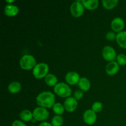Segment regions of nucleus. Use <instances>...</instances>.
<instances>
[{
	"mask_svg": "<svg viewBox=\"0 0 126 126\" xmlns=\"http://www.w3.org/2000/svg\"><path fill=\"white\" fill-rule=\"evenodd\" d=\"M55 95L49 91H44L36 97L37 104L41 107L52 108L55 104Z\"/></svg>",
	"mask_w": 126,
	"mask_h": 126,
	"instance_id": "nucleus-1",
	"label": "nucleus"
},
{
	"mask_svg": "<svg viewBox=\"0 0 126 126\" xmlns=\"http://www.w3.org/2000/svg\"><path fill=\"white\" fill-rule=\"evenodd\" d=\"M36 65V62L34 57L32 55H24L20 60V65L23 70H29L34 68Z\"/></svg>",
	"mask_w": 126,
	"mask_h": 126,
	"instance_id": "nucleus-2",
	"label": "nucleus"
},
{
	"mask_svg": "<svg viewBox=\"0 0 126 126\" xmlns=\"http://www.w3.org/2000/svg\"><path fill=\"white\" fill-rule=\"evenodd\" d=\"M54 92L62 97H69L71 94V89L69 86L63 82H59L54 86Z\"/></svg>",
	"mask_w": 126,
	"mask_h": 126,
	"instance_id": "nucleus-3",
	"label": "nucleus"
},
{
	"mask_svg": "<svg viewBox=\"0 0 126 126\" xmlns=\"http://www.w3.org/2000/svg\"><path fill=\"white\" fill-rule=\"evenodd\" d=\"M49 71V66L45 63H39L36 65L33 69V74L37 79H40L46 76Z\"/></svg>",
	"mask_w": 126,
	"mask_h": 126,
	"instance_id": "nucleus-4",
	"label": "nucleus"
},
{
	"mask_svg": "<svg viewBox=\"0 0 126 126\" xmlns=\"http://www.w3.org/2000/svg\"><path fill=\"white\" fill-rule=\"evenodd\" d=\"M49 111L44 107H39L34 108L33 112V118L36 121H44L49 116Z\"/></svg>",
	"mask_w": 126,
	"mask_h": 126,
	"instance_id": "nucleus-5",
	"label": "nucleus"
},
{
	"mask_svg": "<svg viewBox=\"0 0 126 126\" xmlns=\"http://www.w3.org/2000/svg\"><path fill=\"white\" fill-rule=\"evenodd\" d=\"M70 11L73 16L76 17H80L82 16L84 11L83 4L80 1H75L70 6Z\"/></svg>",
	"mask_w": 126,
	"mask_h": 126,
	"instance_id": "nucleus-6",
	"label": "nucleus"
},
{
	"mask_svg": "<svg viewBox=\"0 0 126 126\" xmlns=\"http://www.w3.org/2000/svg\"><path fill=\"white\" fill-rule=\"evenodd\" d=\"M103 57L108 61H114L116 57V53L114 48L110 46H106L102 49Z\"/></svg>",
	"mask_w": 126,
	"mask_h": 126,
	"instance_id": "nucleus-7",
	"label": "nucleus"
},
{
	"mask_svg": "<svg viewBox=\"0 0 126 126\" xmlns=\"http://www.w3.org/2000/svg\"><path fill=\"white\" fill-rule=\"evenodd\" d=\"M84 121L89 125H92L94 124L97 119V115L94 111L92 110H87L83 114Z\"/></svg>",
	"mask_w": 126,
	"mask_h": 126,
	"instance_id": "nucleus-8",
	"label": "nucleus"
},
{
	"mask_svg": "<svg viewBox=\"0 0 126 126\" xmlns=\"http://www.w3.org/2000/svg\"><path fill=\"white\" fill-rule=\"evenodd\" d=\"M77 100L75 97H68L64 102V107L68 111L72 112L75 111L77 108Z\"/></svg>",
	"mask_w": 126,
	"mask_h": 126,
	"instance_id": "nucleus-9",
	"label": "nucleus"
},
{
	"mask_svg": "<svg viewBox=\"0 0 126 126\" xmlns=\"http://www.w3.org/2000/svg\"><path fill=\"white\" fill-rule=\"evenodd\" d=\"M80 79L81 78H80L79 74L75 71H70V72L67 73L65 76L66 81L69 84L71 85L76 84L78 83Z\"/></svg>",
	"mask_w": 126,
	"mask_h": 126,
	"instance_id": "nucleus-10",
	"label": "nucleus"
},
{
	"mask_svg": "<svg viewBox=\"0 0 126 126\" xmlns=\"http://www.w3.org/2000/svg\"><path fill=\"white\" fill-rule=\"evenodd\" d=\"M111 28L114 32H120L124 27V22L121 17H116L112 20L111 23Z\"/></svg>",
	"mask_w": 126,
	"mask_h": 126,
	"instance_id": "nucleus-11",
	"label": "nucleus"
},
{
	"mask_svg": "<svg viewBox=\"0 0 126 126\" xmlns=\"http://www.w3.org/2000/svg\"><path fill=\"white\" fill-rule=\"evenodd\" d=\"M119 69V63L116 62L112 61L108 63L106 66V72L109 75H115Z\"/></svg>",
	"mask_w": 126,
	"mask_h": 126,
	"instance_id": "nucleus-12",
	"label": "nucleus"
},
{
	"mask_svg": "<svg viewBox=\"0 0 126 126\" xmlns=\"http://www.w3.org/2000/svg\"><path fill=\"white\" fill-rule=\"evenodd\" d=\"M18 12V8L17 6L11 4H7L4 7V14L6 16L12 17L17 15Z\"/></svg>",
	"mask_w": 126,
	"mask_h": 126,
	"instance_id": "nucleus-13",
	"label": "nucleus"
},
{
	"mask_svg": "<svg viewBox=\"0 0 126 126\" xmlns=\"http://www.w3.org/2000/svg\"><path fill=\"white\" fill-rule=\"evenodd\" d=\"M116 39L121 47L126 49V31H121L116 34Z\"/></svg>",
	"mask_w": 126,
	"mask_h": 126,
	"instance_id": "nucleus-14",
	"label": "nucleus"
},
{
	"mask_svg": "<svg viewBox=\"0 0 126 126\" xmlns=\"http://www.w3.org/2000/svg\"><path fill=\"white\" fill-rule=\"evenodd\" d=\"M78 86L82 91H87L91 87V83H90L89 80L87 78L82 77L81 78L79 81Z\"/></svg>",
	"mask_w": 126,
	"mask_h": 126,
	"instance_id": "nucleus-15",
	"label": "nucleus"
},
{
	"mask_svg": "<svg viewBox=\"0 0 126 126\" xmlns=\"http://www.w3.org/2000/svg\"><path fill=\"white\" fill-rule=\"evenodd\" d=\"M81 2H82L83 6L89 10H93L97 8L98 5V0H89V1L82 0V1H81Z\"/></svg>",
	"mask_w": 126,
	"mask_h": 126,
	"instance_id": "nucleus-16",
	"label": "nucleus"
},
{
	"mask_svg": "<svg viewBox=\"0 0 126 126\" xmlns=\"http://www.w3.org/2000/svg\"><path fill=\"white\" fill-rule=\"evenodd\" d=\"M21 89V84L18 81H12L9 84L8 91L11 93L16 94L19 92Z\"/></svg>",
	"mask_w": 126,
	"mask_h": 126,
	"instance_id": "nucleus-17",
	"label": "nucleus"
},
{
	"mask_svg": "<svg viewBox=\"0 0 126 126\" xmlns=\"http://www.w3.org/2000/svg\"><path fill=\"white\" fill-rule=\"evenodd\" d=\"M19 116L20 119L24 121H29L33 119V113H32L28 110H24L22 111L20 113Z\"/></svg>",
	"mask_w": 126,
	"mask_h": 126,
	"instance_id": "nucleus-18",
	"label": "nucleus"
},
{
	"mask_svg": "<svg viewBox=\"0 0 126 126\" xmlns=\"http://www.w3.org/2000/svg\"><path fill=\"white\" fill-rule=\"evenodd\" d=\"M45 82L48 86H55L57 82V78L54 75L51 73L47 74L45 77Z\"/></svg>",
	"mask_w": 126,
	"mask_h": 126,
	"instance_id": "nucleus-19",
	"label": "nucleus"
},
{
	"mask_svg": "<svg viewBox=\"0 0 126 126\" xmlns=\"http://www.w3.org/2000/svg\"><path fill=\"white\" fill-rule=\"evenodd\" d=\"M118 0H103L102 4L103 6L108 9H111L115 7L118 4Z\"/></svg>",
	"mask_w": 126,
	"mask_h": 126,
	"instance_id": "nucleus-20",
	"label": "nucleus"
},
{
	"mask_svg": "<svg viewBox=\"0 0 126 126\" xmlns=\"http://www.w3.org/2000/svg\"><path fill=\"white\" fill-rule=\"evenodd\" d=\"M63 123V119L60 115L54 116L52 119L51 124L52 126H62Z\"/></svg>",
	"mask_w": 126,
	"mask_h": 126,
	"instance_id": "nucleus-21",
	"label": "nucleus"
},
{
	"mask_svg": "<svg viewBox=\"0 0 126 126\" xmlns=\"http://www.w3.org/2000/svg\"><path fill=\"white\" fill-rule=\"evenodd\" d=\"M64 108L65 107L62 105L60 103H56L53 106L52 109L54 113L57 115H61L64 112Z\"/></svg>",
	"mask_w": 126,
	"mask_h": 126,
	"instance_id": "nucleus-22",
	"label": "nucleus"
},
{
	"mask_svg": "<svg viewBox=\"0 0 126 126\" xmlns=\"http://www.w3.org/2000/svg\"><path fill=\"white\" fill-rule=\"evenodd\" d=\"M117 62L121 65H126V55L125 54H120L116 57Z\"/></svg>",
	"mask_w": 126,
	"mask_h": 126,
	"instance_id": "nucleus-23",
	"label": "nucleus"
},
{
	"mask_svg": "<svg viewBox=\"0 0 126 126\" xmlns=\"http://www.w3.org/2000/svg\"><path fill=\"white\" fill-rule=\"evenodd\" d=\"M103 105L100 102H95L92 104V110L95 112H100L102 111Z\"/></svg>",
	"mask_w": 126,
	"mask_h": 126,
	"instance_id": "nucleus-24",
	"label": "nucleus"
},
{
	"mask_svg": "<svg viewBox=\"0 0 126 126\" xmlns=\"http://www.w3.org/2000/svg\"><path fill=\"white\" fill-rule=\"evenodd\" d=\"M116 37V34L113 32H109L107 33L106 34V38H107V39L110 41H113L114 40V39Z\"/></svg>",
	"mask_w": 126,
	"mask_h": 126,
	"instance_id": "nucleus-25",
	"label": "nucleus"
},
{
	"mask_svg": "<svg viewBox=\"0 0 126 126\" xmlns=\"http://www.w3.org/2000/svg\"><path fill=\"white\" fill-rule=\"evenodd\" d=\"M83 96V92L81 90H77L74 93V97L76 98V100H79Z\"/></svg>",
	"mask_w": 126,
	"mask_h": 126,
	"instance_id": "nucleus-26",
	"label": "nucleus"
},
{
	"mask_svg": "<svg viewBox=\"0 0 126 126\" xmlns=\"http://www.w3.org/2000/svg\"><path fill=\"white\" fill-rule=\"evenodd\" d=\"M12 126H27L25 123L19 120H16L12 123Z\"/></svg>",
	"mask_w": 126,
	"mask_h": 126,
	"instance_id": "nucleus-27",
	"label": "nucleus"
},
{
	"mask_svg": "<svg viewBox=\"0 0 126 126\" xmlns=\"http://www.w3.org/2000/svg\"><path fill=\"white\" fill-rule=\"evenodd\" d=\"M38 126H52V125L50 123H47V122H43L41 124H39Z\"/></svg>",
	"mask_w": 126,
	"mask_h": 126,
	"instance_id": "nucleus-28",
	"label": "nucleus"
},
{
	"mask_svg": "<svg viewBox=\"0 0 126 126\" xmlns=\"http://www.w3.org/2000/svg\"><path fill=\"white\" fill-rule=\"evenodd\" d=\"M14 1H6V2H13Z\"/></svg>",
	"mask_w": 126,
	"mask_h": 126,
	"instance_id": "nucleus-29",
	"label": "nucleus"
},
{
	"mask_svg": "<svg viewBox=\"0 0 126 126\" xmlns=\"http://www.w3.org/2000/svg\"></svg>",
	"mask_w": 126,
	"mask_h": 126,
	"instance_id": "nucleus-30",
	"label": "nucleus"
}]
</instances>
